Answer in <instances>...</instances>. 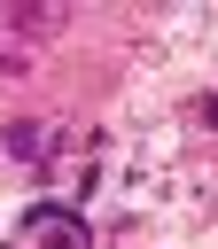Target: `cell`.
<instances>
[{
	"mask_svg": "<svg viewBox=\"0 0 218 249\" xmlns=\"http://www.w3.org/2000/svg\"><path fill=\"white\" fill-rule=\"evenodd\" d=\"M47 8H0V70H31V31H47Z\"/></svg>",
	"mask_w": 218,
	"mask_h": 249,
	"instance_id": "obj_1",
	"label": "cell"
}]
</instances>
